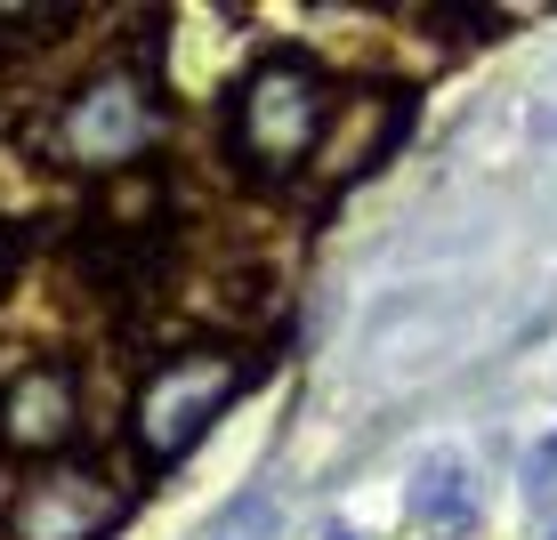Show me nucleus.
Listing matches in <instances>:
<instances>
[{"mask_svg": "<svg viewBox=\"0 0 557 540\" xmlns=\"http://www.w3.org/2000/svg\"><path fill=\"white\" fill-rule=\"evenodd\" d=\"M332 105H339V89L323 81L315 56L259 49L251 65H243L235 98H226V153H235V169L259 178V186L307 178L323 129H332Z\"/></svg>", "mask_w": 557, "mask_h": 540, "instance_id": "1", "label": "nucleus"}, {"mask_svg": "<svg viewBox=\"0 0 557 540\" xmlns=\"http://www.w3.org/2000/svg\"><path fill=\"white\" fill-rule=\"evenodd\" d=\"M170 129L162 81L138 65V56H113V65H89L82 81L57 89L49 122H41V153L57 169H82V178H129Z\"/></svg>", "mask_w": 557, "mask_h": 540, "instance_id": "2", "label": "nucleus"}, {"mask_svg": "<svg viewBox=\"0 0 557 540\" xmlns=\"http://www.w3.org/2000/svg\"><path fill=\"white\" fill-rule=\"evenodd\" d=\"M251 388V347L210 339V347H178L138 379L129 395V452L146 476H170L178 460H195L210 428L235 412V395Z\"/></svg>", "mask_w": 557, "mask_h": 540, "instance_id": "3", "label": "nucleus"}, {"mask_svg": "<svg viewBox=\"0 0 557 540\" xmlns=\"http://www.w3.org/2000/svg\"><path fill=\"white\" fill-rule=\"evenodd\" d=\"M129 500H138V485L113 476L106 460H82V452L41 460L9 500V540H106L129 516Z\"/></svg>", "mask_w": 557, "mask_h": 540, "instance_id": "4", "label": "nucleus"}, {"mask_svg": "<svg viewBox=\"0 0 557 540\" xmlns=\"http://www.w3.org/2000/svg\"><path fill=\"white\" fill-rule=\"evenodd\" d=\"M405 129H412V89H396V81L348 89V98L332 105L323 146H315V178L323 186H356L363 169H380L396 146H405Z\"/></svg>", "mask_w": 557, "mask_h": 540, "instance_id": "5", "label": "nucleus"}, {"mask_svg": "<svg viewBox=\"0 0 557 540\" xmlns=\"http://www.w3.org/2000/svg\"><path fill=\"white\" fill-rule=\"evenodd\" d=\"M0 443L25 460H65L82 443V379L65 363H16L0 388Z\"/></svg>", "mask_w": 557, "mask_h": 540, "instance_id": "6", "label": "nucleus"}, {"mask_svg": "<svg viewBox=\"0 0 557 540\" xmlns=\"http://www.w3.org/2000/svg\"><path fill=\"white\" fill-rule=\"evenodd\" d=\"M412 516L420 525H436V532H460L476 516V492H469V468L445 452V460H420V476H412Z\"/></svg>", "mask_w": 557, "mask_h": 540, "instance_id": "7", "label": "nucleus"}, {"mask_svg": "<svg viewBox=\"0 0 557 540\" xmlns=\"http://www.w3.org/2000/svg\"><path fill=\"white\" fill-rule=\"evenodd\" d=\"M267 525H275V492H243L235 508L219 516V532H210V540H259Z\"/></svg>", "mask_w": 557, "mask_h": 540, "instance_id": "8", "label": "nucleus"}, {"mask_svg": "<svg viewBox=\"0 0 557 540\" xmlns=\"http://www.w3.org/2000/svg\"><path fill=\"white\" fill-rule=\"evenodd\" d=\"M9 275H16V235H0V291H9Z\"/></svg>", "mask_w": 557, "mask_h": 540, "instance_id": "9", "label": "nucleus"}, {"mask_svg": "<svg viewBox=\"0 0 557 540\" xmlns=\"http://www.w3.org/2000/svg\"><path fill=\"white\" fill-rule=\"evenodd\" d=\"M549 468H557V436L542 443V460H533V476H549Z\"/></svg>", "mask_w": 557, "mask_h": 540, "instance_id": "10", "label": "nucleus"}]
</instances>
